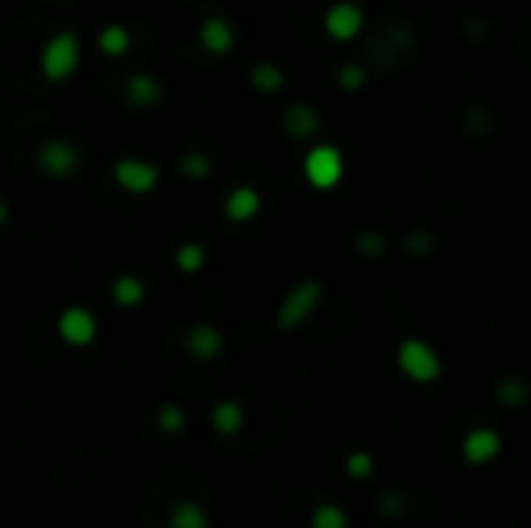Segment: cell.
I'll use <instances>...</instances> for the list:
<instances>
[{"mask_svg":"<svg viewBox=\"0 0 531 528\" xmlns=\"http://www.w3.org/2000/svg\"><path fill=\"white\" fill-rule=\"evenodd\" d=\"M202 262V249H184V255H180V264L184 267H196Z\"/></svg>","mask_w":531,"mask_h":528,"instance_id":"28","label":"cell"},{"mask_svg":"<svg viewBox=\"0 0 531 528\" xmlns=\"http://www.w3.org/2000/svg\"><path fill=\"white\" fill-rule=\"evenodd\" d=\"M395 367L407 383H414V385H435L444 373L442 355L435 351V345L419 339V336H410V339L398 342Z\"/></svg>","mask_w":531,"mask_h":528,"instance_id":"1","label":"cell"},{"mask_svg":"<svg viewBox=\"0 0 531 528\" xmlns=\"http://www.w3.org/2000/svg\"><path fill=\"white\" fill-rule=\"evenodd\" d=\"M115 181L131 193H146V190L156 187L159 181V168L150 165V162L140 159H122L115 165Z\"/></svg>","mask_w":531,"mask_h":528,"instance_id":"7","label":"cell"},{"mask_svg":"<svg viewBox=\"0 0 531 528\" xmlns=\"http://www.w3.org/2000/svg\"><path fill=\"white\" fill-rule=\"evenodd\" d=\"M311 528H348V516L339 504H320L311 513Z\"/></svg>","mask_w":531,"mask_h":528,"instance_id":"18","label":"cell"},{"mask_svg":"<svg viewBox=\"0 0 531 528\" xmlns=\"http://www.w3.org/2000/svg\"><path fill=\"white\" fill-rule=\"evenodd\" d=\"M215 426H218L221 432H236V429L243 426L240 404H233V401H224L218 411H215Z\"/></svg>","mask_w":531,"mask_h":528,"instance_id":"20","label":"cell"},{"mask_svg":"<svg viewBox=\"0 0 531 528\" xmlns=\"http://www.w3.org/2000/svg\"><path fill=\"white\" fill-rule=\"evenodd\" d=\"M283 128H286L289 137H296V140H311L314 134H317V128H320L317 109H314V106H307V103L289 106V109H286V118H283Z\"/></svg>","mask_w":531,"mask_h":528,"instance_id":"11","label":"cell"},{"mask_svg":"<svg viewBox=\"0 0 531 528\" xmlns=\"http://www.w3.org/2000/svg\"><path fill=\"white\" fill-rule=\"evenodd\" d=\"M435 252V239L432 236H426V234H414L407 239V255H414V258H426V255H432Z\"/></svg>","mask_w":531,"mask_h":528,"instance_id":"26","label":"cell"},{"mask_svg":"<svg viewBox=\"0 0 531 528\" xmlns=\"http://www.w3.org/2000/svg\"><path fill=\"white\" fill-rule=\"evenodd\" d=\"M531 398V385L519 376H503L498 385H494V401L507 411H519L526 407Z\"/></svg>","mask_w":531,"mask_h":528,"instance_id":"13","label":"cell"},{"mask_svg":"<svg viewBox=\"0 0 531 528\" xmlns=\"http://www.w3.org/2000/svg\"><path fill=\"white\" fill-rule=\"evenodd\" d=\"M81 62V41L75 32H69V28H62V32L50 34V38L44 41V47H41V75H44L47 81H66L75 75V69H78Z\"/></svg>","mask_w":531,"mask_h":528,"instance_id":"2","label":"cell"},{"mask_svg":"<svg viewBox=\"0 0 531 528\" xmlns=\"http://www.w3.org/2000/svg\"><path fill=\"white\" fill-rule=\"evenodd\" d=\"M208 159L202 156V153H187L184 159H180V171L187 174V178H206L208 174Z\"/></svg>","mask_w":531,"mask_h":528,"instance_id":"23","label":"cell"},{"mask_svg":"<svg viewBox=\"0 0 531 528\" xmlns=\"http://www.w3.org/2000/svg\"><path fill=\"white\" fill-rule=\"evenodd\" d=\"M165 97V88L159 79H152V75H128V81H124V100L131 106H137V109H152V106H159Z\"/></svg>","mask_w":531,"mask_h":528,"instance_id":"8","label":"cell"},{"mask_svg":"<svg viewBox=\"0 0 531 528\" xmlns=\"http://www.w3.org/2000/svg\"><path fill=\"white\" fill-rule=\"evenodd\" d=\"M96 44H100V51L106 56H122V53H128V47H131V32L124 25L112 23L96 34Z\"/></svg>","mask_w":531,"mask_h":528,"instance_id":"16","label":"cell"},{"mask_svg":"<svg viewBox=\"0 0 531 528\" xmlns=\"http://www.w3.org/2000/svg\"><path fill=\"white\" fill-rule=\"evenodd\" d=\"M38 165L44 168L47 174L62 178V174H69L75 165H78V153H75L66 140H47V144L38 150Z\"/></svg>","mask_w":531,"mask_h":528,"instance_id":"9","label":"cell"},{"mask_svg":"<svg viewBox=\"0 0 531 528\" xmlns=\"http://www.w3.org/2000/svg\"><path fill=\"white\" fill-rule=\"evenodd\" d=\"M503 454V435L491 426H475L460 441V457L470 467H488Z\"/></svg>","mask_w":531,"mask_h":528,"instance_id":"5","label":"cell"},{"mask_svg":"<svg viewBox=\"0 0 531 528\" xmlns=\"http://www.w3.org/2000/svg\"><path fill=\"white\" fill-rule=\"evenodd\" d=\"M190 348L196 351V355H202V357H215V355H218V348H221V336H218V329H212V327H199V329H193V336H190Z\"/></svg>","mask_w":531,"mask_h":528,"instance_id":"19","label":"cell"},{"mask_svg":"<svg viewBox=\"0 0 531 528\" xmlns=\"http://www.w3.org/2000/svg\"><path fill=\"white\" fill-rule=\"evenodd\" d=\"M380 513L386 519L391 516H398V513H404V501L398 495H382V501H380Z\"/></svg>","mask_w":531,"mask_h":528,"instance_id":"27","label":"cell"},{"mask_svg":"<svg viewBox=\"0 0 531 528\" xmlns=\"http://www.w3.org/2000/svg\"><path fill=\"white\" fill-rule=\"evenodd\" d=\"M302 168H305V181L314 190H333L339 187L342 174H345V159H342V153L335 146L320 144L305 156Z\"/></svg>","mask_w":531,"mask_h":528,"instance_id":"3","label":"cell"},{"mask_svg":"<svg viewBox=\"0 0 531 528\" xmlns=\"http://www.w3.org/2000/svg\"><path fill=\"white\" fill-rule=\"evenodd\" d=\"M115 295H118V299H122V305H137L140 295H143V286H140L137 280L124 277V280H118Z\"/></svg>","mask_w":531,"mask_h":528,"instance_id":"25","label":"cell"},{"mask_svg":"<svg viewBox=\"0 0 531 528\" xmlns=\"http://www.w3.org/2000/svg\"><path fill=\"white\" fill-rule=\"evenodd\" d=\"M180 426V413L178 411H168L165 413V429H178Z\"/></svg>","mask_w":531,"mask_h":528,"instance_id":"29","label":"cell"},{"mask_svg":"<svg viewBox=\"0 0 531 528\" xmlns=\"http://www.w3.org/2000/svg\"><path fill=\"white\" fill-rule=\"evenodd\" d=\"M4 218H6V206L0 202V221H4Z\"/></svg>","mask_w":531,"mask_h":528,"instance_id":"30","label":"cell"},{"mask_svg":"<svg viewBox=\"0 0 531 528\" xmlns=\"http://www.w3.org/2000/svg\"><path fill=\"white\" fill-rule=\"evenodd\" d=\"M345 473L348 478H354V482H367V478H373L376 473V457L370 454V450H352V454L345 457Z\"/></svg>","mask_w":531,"mask_h":528,"instance_id":"17","label":"cell"},{"mask_svg":"<svg viewBox=\"0 0 531 528\" xmlns=\"http://www.w3.org/2000/svg\"><path fill=\"white\" fill-rule=\"evenodd\" d=\"M249 81L255 84L261 94H277V90H283L286 75H283V69L274 66V62H258V66L252 69Z\"/></svg>","mask_w":531,"mask_h":528,"instance_id":"15","label":"cell"},{"mask_svg":"<svg viewBox=\"0 0 531 528\" xmlns=\"http://www.w3.org/2000/svg\"><path fill=\"white\" fill-rule=\"evenodd\" d=\"M324 25L335 41H352V38H358L361 28H363V10L354 4H348V0H342V4H335L326 10Z\"/></svg>","mask_w":531,"mask_h":528,"instance_id":"6","label":"cell"},{"mask_svg":"<svg viewBox=\"0 0 531 528\" xmlns=\"http://www.w3.org/2000/svg\"><path fill=\"white\" fill-rule=\"evenodd\" d=\"M320 299H324V286H320V280H305V283H298L296 290L283 299V305H279V314H277L279 329L298 327L305 317H311L314 311H317Z\"/></svg>","mask_w":531,"mask_h":528,"instance_id":"4","label":"cell"},{"mask_svg":"<svg viewBox=\"0 0 531 528\" xmlns=\"http://www.w3.org/2000/svg\"><path fill=\"white\" fill-rule=\"evenodd\" d=\"M199 44L206 47L208 53H215V56L227 53L230 47L236 44L233 25H230L224 16H208V19H202V25H199Z\"/></svg>","mask_w":531,"mask_h":528,"instance_id":"10","label":"cell"},{"mask_svg":"<svg viewBox=\"0 0 531 528\" xmlns=\"http://www.w3.org/2000/svg\"><path fill=\"white\" fill-rule=\"evenodd\" d=\"M224 208H227L230 221H249V218H255L258 208H261V196H258L252 187H236L233 193L227 196Z\"/></svg>","mask_w":531,"mask_h":528,"instance_id":"14","label":"cell"},{"mask_svg":"<svg viewBox=\"0 0 531 528\" xmlns=\"http://www.w3.org/2000/svg\"><path fill=\"white\" fill-rule=\"evenodd\" d=\"M171 528H206V516H202L199 506L193 504H180L171 513Z\"/></svg>","mask_w":531,"mask_h":528,"instance_id":"21","label":"cell"},{"mask_svg":"<svg viewBox=\"0 0 531 528\" xmlns=\"http://www.w3.org/2000/svg\"><path fill=\"white\" fill-rule=\"evenodd\" d=\"M358 249H361V255H367V258H380L382 252H386V239L380 234H373V230H367V234L358 236Z\"/></svg>","mask_w":531,"mask_h":528,"instance_id":"24","label":"cell"},{"mask_svg":"<svg viewBox=\"0 0 531 528\" xmlns=\"http://www.w3.org/2000/svg\"><path fill=\"white\" fill-rule=\"evenodd\" d=\"M363 81H367V72H363L361 66H354V62H352V66H342L339 69V88L342 90H352V94H354V90L363 88Z\"/></svg>","mask_w":531,"mask_h":528,"instance_id":"22","label":"cell"},{"mask_svg":"<svg viewBox=\"0 0 531 528\" xmlns=\"http://www.w3.org/2000/svg\"><path fill=\"white\" fill-rule=\"evenodd\" d=\"M60 333H62V339L72 342V345L90 342V339H94V333H96L94 317L84 311V308H69V311L62 314V320H60Z\"/></svg>","mask_w":531,"mask_h":528,"instance_id":"12","label":"cell"}]
</instances>
